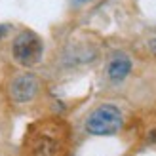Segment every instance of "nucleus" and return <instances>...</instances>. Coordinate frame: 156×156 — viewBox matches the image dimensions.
<instances>
[{"mask_svg": "<svg viewBox=\"0 0 156 156\" xmlns=\"http://www.w3.org/2000/svg\"><path fill=\"white\" fill-rule=\"evenodd\" d=\"M40 93V80L33 73H19L8 82V95L13 103H30Z\"/></svg>", "mask_w": 156, "mask_h": 156, "instance_id": "20e7f679", "label": "nucleus"}, {"mask_svg": "<svg viewBox=\"0 0 156 156\" xmlns=\"http://www.w3.org/2000/svg\"><path fill=\"white\" fill-rule=\"evenodd\" d=\"M147 50H149V53L152 57H156V36H152L149 42H147Z\"/></svg>", "mask_w": 156, "mask_h": 156, "instance_id": "0eeeda50", "label": "nucleus"}, {"mask_svg": "<svg viewBox=\"0 0 156 156\" xmlns=\"http://www.w3.org/2000/svg\"><path fill=\"white\" fill-rule=\"evenodd\" d=\"M143 139H145V143H147V145L156 147V120L149 124V128L145 129V135H143Z\"/></svg>", "mask_w": 156, "mask_h": 156, "instance_id": "423d86ee", "label": "nucleus"}, {"mask_svg": "<svg viewBox=\"0 0 156 156\" xmlns=\"http://www.w3.org/2000/svg\"><path fill=\"white\" fill-rule=\"evenodd\" d=\"M124 128V114L112 103H101L91 108L84 118V129L88 135L93 137H107L116 135Z\"/></svg>", "mask_w": 156, "mask_h": 156, "instance_id": "f03ea898", "label": "nucleus"}, {"mask_svg": "<svg viewBox=\"0 0 156 156\" xmlns=\"http://www.w3.org/2000/svg\"><path fill=\"white\" fill-rule=\"evenodd\" d=\"M76 2H80V4H84V2H88V0H76Z\"/></svg>", "mask_w": 156, "mask_h": 156, "instance_id": "6e6552de", "label": "nucleus"}, {"mask_svg": "<svg viewBox=\"0 0 156 156\" xmlns=\"http://www.w3.org/2000/svg\"><path fill=\"white\" fill-rule=\"evenodd\" d=\"M73 133L71 126L59 116L33 122L21 141L23 156H69Z\"/></svg>", "mask_w": 156, "mask_h": 156, "instance_id": "f257e3e1", "label": "nucleus"}, {"mask_svg": "<svg viewBox=\"0 0 156 156\" xmlns=\"http://www.w3.org/2000/svg\"><path fill=\"white\" fill-rule=\"evenodd\" d=\"M44 42L34 30H21L12 42V57L21 67H34L42 61Z\"/></svg>", "mask_w": 156, "mask_h": 156, "instance_id": "7ed1b4c3", "label": "nucleus"}, {"mask_svg": "<svg viewBox=\"0 0 156 156\" xmlns=\"http://www.w3.org/2000/svg\"><path fill=\"white\" fill-rule=\"evenodd\" d=\"M133 69V61L126 51H114L107 61L105 67V76L111 84H122L126 78L131 74Z\"/></svg>", "mask_w": 156, "mask_h": 156, "instance_id": "39448f33", "label": "nucleus"}]
</instances>
